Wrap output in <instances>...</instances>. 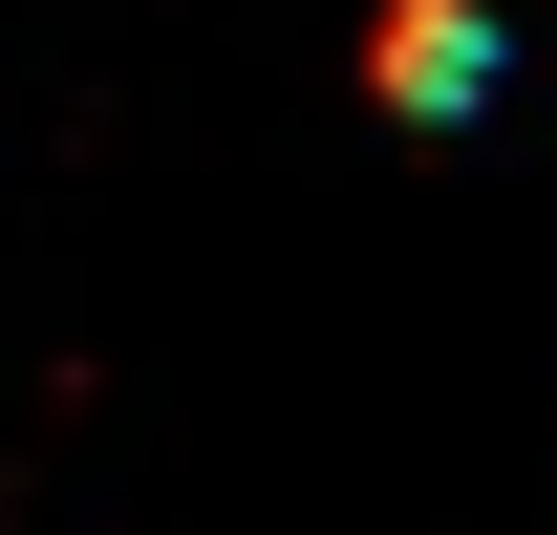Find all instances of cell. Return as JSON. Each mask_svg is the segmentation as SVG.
Wrapping results in <instances>:
<instances>
[{"mask_svg":"<svg viewBox=\"0 0 557 535\" xmlns=\"http://www.w3.org/2000/svg\"><path fill=\"white\" fill-rule=\"evenodd\" d=\"M364 86H386V108H472V86H493V22H472V0H386Z\"/></svg>","mask_w":557,"mask_h":535,"instance_id":"cell-1","label":"cell"}]
</instances>
